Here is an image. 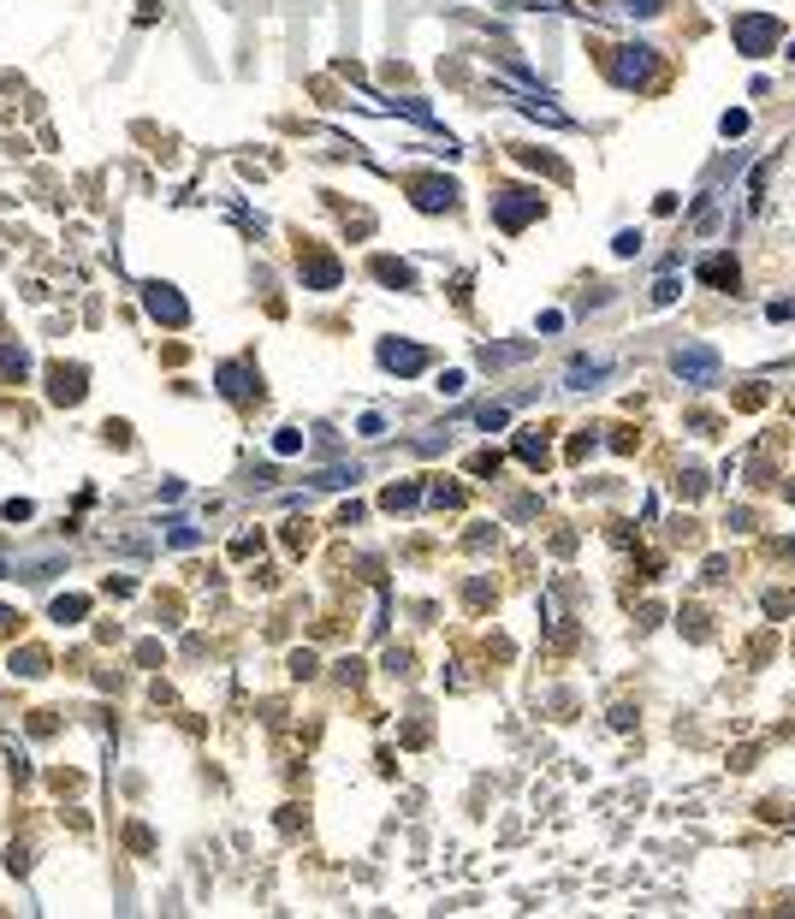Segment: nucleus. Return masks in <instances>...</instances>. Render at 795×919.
<instances>
[{"instance_id": "1", "label": "nucleus", "mask_w": 795, "mask_h": 919, "mask_svg": "<svg viewBox=\"0 0 795 919\" xmlns=\"http://www.w3.org/2000/svg\"><path fill=\"white\" fill-rule=\"evenodd\" d=\"M54 398H60V404H78L83 398V368H54Z\"/></svg>"}, {"instance_id": "2", "label": "nucleus", "mask_w": 795, "mask_h": 919, "mask_svg": "<svg viewBox=\"0 0 795 919\" xmlns=\"http://www.w3.org/2000/svg\"><path fill=\"white\" fill-rule=\"evenodd\" d=\"M12 670H19V676H42V670H48V653L24 646V653H12Z\"/></svg>"}, {"instance_id": "3", "label": "nucleus", "mask_w": 795, "mask_h": 919, "mask_svg": "<svg viewBox=\"0 0 795 919\" xmlns=\"http://www.w3.org/2000/svg\"><path fill=\"white\" fill-rule=\"evenodd\" d=\"M149 309H155V314H166V320H184V303H179V297H166L160 285L149 291Z\"/></svg>"}, {"instance_id": "4", "label": "nucleus", "mask_w": 795, "mask_h": 919, "mask_svg": "<svg viewBox=\"0 0 795 919\" xmlns=\"http://www.w3.org/2000/svg\"><path fill=\"white\" fill-rule=\"evenodd\" d=\"M83 611H89V599H83V593H72V599H54V617H60V623H78Z\"/></svg>"}, {"instance_id": "5", "label": "nucleus", "mask_w": 795, "mask_h": 919, "mask_svg": "<svg viewBox=\"0 0 795 919\" xmlns=\"http://www.w3.org/2000/svg\"><path fill=\"white\" fill-rule=\"evenodd\" d=\"M386 368H421V351H398V344H386Z\"/></svg>"}, {"instance_id": "6", "label": "nucleus", "mask_w": 795, "mask_h": 919, "mask_svg": "<svg viewBox=\"0 0 795 919\" xmlns=\"http://www.w3.org/2000/svg\"><path fill=\"white\" fill-rule=\"evenodd\" d=\"M0 374H24V351H0Z\"/></svg>"}, {"instance_id": "7", "label": "nucleus", "mask_w": 795, "mask_h": 919, "mask_svg": "<svg viewBox=\"0 0 795 919\" xmlns=\"http://www.w3.org/2000/svg\"><path fill=\"white\" fill-rule=\"evenodd\" d=\"M12 623H19V617H12V611H0V629H12Z\"/></svg>"}]
</instances>
